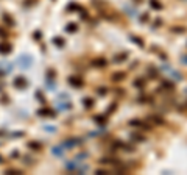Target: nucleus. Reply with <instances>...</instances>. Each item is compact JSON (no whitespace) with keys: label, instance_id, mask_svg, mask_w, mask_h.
I'll list each match as a JSON object with an SVG mask.
<instances>
[{"label":"nucleus","instance_id":"obj_1","mask_svg":"<svg viewBox=\"0 0 187 175\" xmlns=\"http://www.w3.org/2000/svg\"><path fill=\"white\" fill-rule=\"evenodd\" d=\"M58 108H61V110H70L72 108V105H70V102H69L66 94H62V96L58 98Z\"/></svg>","mask_w":187,"mask_h":175},{"label":"nucleus","instance_id":"obj_2","mask_svg":"<svg viewBox=\"0 0 187 175\" xmlns=\"http://www.w3.org/2000/svg\"><path fill=\"white\" fill-rule=\"evenodd\" d=\"M17 63H19V66L22 67V69H28V67L31 66V58L28 55H20Z\"/></svg>","mask_w":187,"mask_h":175},{"label":"nucleus","instance_id":"obj_3","mask_svg":"<svg viewBox=\"0 0 187 175\" xmlns=\"http://www.w3.org/2000/svg\"><path fill=\"white\" fill-rule=\"evenodd\" d=\"M130 125L131 127H137V128H145V130H150V125H147L144 120H139V119H133L130 120Z\"/></svg>","mask_w":187,"mask_h":175},{"label":"nucleus","instance_id":"obj_4","mask_svg":"<svg viewBox=\"0 0 187 175\" xmlns=\"http://www.w3.org/2000/svg\"><path fill=\"white\" fill-rule=\"evenodd\" d=\"M67 82H69L70 84H74L75 88H81V86H83V80L78 78V77H69V78H67Z\"/></svg>","mask_w":187,"mask_h":175},{"label":"nucleus","instance_id":"obj_5","mask_svg":"<svg viewBox=\"0 0 187 175\" xmlns=\"http://www.w3.org/2000/svg\"><path fill=\"white\" fill-rule=\"evenodd\" d=\"M78 167H80V164H78V161H69V163H66V169L67 170H78Z\"/></svg>","mask_w":187,"mask_h":175},{"label":"nucleus","instance_id":"obj_6","mask_svg":"<svg viewBox=\"0 0 187 175\" xmlns=\"http://www.w3.org/2000/svg\"><path fill=\"white\" fill-rule=\"evenodd\" d=\"M76 144H80V139H67V141L64 142V147H67V149H74Z\"/></svg>","mask_w":187,"mask_h":175},{"label":"nucleus","instance_id":"obj_7","mask_svg":"<svg viewBox=\"0 0 187 175\" xmlns=\"http://www.w3.org/2000/svg\"><path fill=\"white\" fill-rule=\"evenodd\" d=\"M92 64H94L95 67H104V66L108 64V61L104 60V58H97V60L92 61Z\"/></svg>","mask_w":187,"mask_h":175},{"label":"nucleus","instance_id":"obj_8","mask_svg":"<svg viewBox=\"0 0 187 175\" xmlns=\"http://www.w3.org/2000/svg\"><path fill=\"white\" fill-rule=\"evenodd\" d=\"M148 120H151V122L158 124V125H164V124H165V120H164V119H161L159 116H150V117H148Z\"/></svg>","mask_w":187,"mask_h":175},{"label":"nucleus","instance_id":"obj_9","mask_svg":"<svg viewBox=\"0 0 187 175\" xmlns=\"http://www.w3.org/2000/svg\"><path fill=\"white\" fill-rule=\"evenodd\" d=\"M64 150L66 149H62V147H53V149H52V153L55 155V156H62V155H64Z\"/></svg>","mask_w":187,"mask_h":175},{"label":"nucleus","instance_id":"obj_10","mask_svg":"<svg viewBox=\"0 0 187 175\" xmlns=\"http://www.w3.org/2000/svg\"><path fill=\"white\" fill-rule=\"evenodd\" d=\"M100 163H102V164H117V163H120V160H114V158H102V160H100Z\"/></svg>","mask_w":187,"mask_h":175},{"label":"nucleus","instance_id":"obj_11","mask_svg":"<svg viewBox=\"0 0 187 175\" xmlns=\"http://www.w3.org/2000/svg\"><path fill=\"white\" fill-rule=\"evenodd\" d=\"M83 105L86 106V108H92V106H94V98L84 97V98H83Z\"/></svg>","mask_w":187,"mask_h":175},{"label":"nucleus","instance_id":"obj_12","mask_svg":"<svg viewBox=\"0 0 187 175\" xmlns=\"http://www.w3.org/2000/svg\"><path fill=\"white\" fill-rule=\"evenodd\" d=\"M123 78H125V72H114V75H112L114 82H122Z\"/></svg>","mask_w":187,"mask_h":175},{"label":"nucleus","instance_id":"obj_13","mask_svg":"<svg viewBox=\"0 0 187 175\" xmlns=\"http://www.w3.org/2000/svg\"><path fill=\"white\" fill-rule=\"evenodd\" d=\"M130 136H131V139H133V141H137V142L145 141V136H142L140 133H133V134H130Z\"/></svg>","mask_w":187,"mask_h":175},{"label":"nucleus","instance_id":"obj_14","mask_svg":"<svg viewBox=\"0 0 187 175\" xmlns=\"http://www.w3.org/2000/svg\"><path fill=\"white\" fill-rule=\"evenodd\" d=\"M130 41L134 42V44H137V46H140V47H144V41H142V39H139L137 36H134V34H131V36H130Z\"/></svg>","mask_w":187,"mask_h":175},{"label":"nucleus","instance_id":"obj_15","mask_svg":"<svg viewBox=\"0 0 187 175\" xmlns=\"http://www.w3.org/2000/svg\"><path fill=\"white\" fill-rule=\"evenodd\" d=\"M128 58V53H122V55H117V56H114V63H123V60H126Z\"/></svg>","mask_w":187,"mask_h":175},{"label":"nucleus","instance_id":"obj_16","mask_svg":"<svg viewBox=\"0 0 187 175\" xmlns=\"http://www.w3.org/2000/svg\"><path fill=\"white\" fill-rule=\"evenodd\" d=\"M150 5H151V8H156V10H162L164 8L159 0H150Z\"/></svg>","mask_w":187,"mask_h":175},{"label":"nucleus","instance_id":"obj_17","mask_svg":"<svg viewBox=\"0 0 187 175\" xmlns=\"http://www.w3.org/2000/svg\"><path fill=\"white\" fill-rule=\"evenodd\" d=\"M134 86L137 88V89H142L145 86V80L144 78H137V80H134Z\"/></svg>","mask_w":187,"mask_h":175},{"label":"nucleus","instance_id":"obj_18","mask_svg":"<svg viewBox=\"0 0 187 175\" xmlns=\"http://www.w3.org/2000/svg\"><path fill=\"white\" fill-rule=\"evenodd\" d=\"M170 75L175 80H178V82H179V80H182V75L179 74V72H176V70H173V69H170Z\"/></svg>","mask_w":187,"mask_h":175},{"label":"nucleus","instance_id":"obj_19","mask_svg":"<svg viewBox=\"0 0 187 175\" xmlns=\"http://www.w3.org/2000/svg\"><path fill=\"white\" fill-rule=\"evenodd\" d=\"M16 84H17V86L20 84V88H25L27 86V82H25L24 77H19V78H16Z\"/></svg>","mask_w":187,"mask_h":175},{"label":"nucleus","instance_id":"obj_20","mask_svg":"<svg viewBox=\"0 0 187 175\" xmlns=\"http://www.w3.org/2000/svg\"><path fill=\"white\" fill-rule=\"evenodd\" d=\"M39 116H55V113H50V110H39V113H38Z\"/></svg>","mask_w":187,"mask_h":175},{"label":"nucleus","instance_id":"obj_21","mask_svg":"<svg viewBox=\"0 0 187 175\" xmlns=\"http://www.w3.org/2000/svg\"><path fill=\"white\" fill-rule=\"evenodd\" d=\"M94 119H95V120H97V122H98V125H103V124H106V119H104L103 116H95Z\"/></svg>","mask_w":187,"mask_h":175},{"label":"nucleus","instance_id":"obj_22","mask_svg":"<svg viewBox=\"0 0 187 175\" xmlns=\"http://www.w3.org/2000/svg\"><path fill=\"white\" fill-rule=\"evenodd\" d=\"M53 44H56V46L62 47V46H64V39H61V38H55V39H53Z\"/></svg>","mask_w":187,"mask_h":175},{"label":"nucleus","instance_id":"obj_23","mask_svg":"<svg viewBox=\"0 0 187 175\" xmlns=\"http://www.w3.org/2000/svg\"><path fill=\"white\" fill-rule=\"evenodd\" d=\"M10 52V46H5V44H0V53H8Z\"/></svg>","mask_w":187,"mask_h":175},{"label":"nucleus","instance_id":"obj_24","mask_svg":"<svg viewBox=\"0 0 187 175\" xmlns=\"http://www.w3.org/2000/svg\"><path fill=\"white\" fill-rule=\"evenodd\" d=\"M162 88H165V89H173V83H172V82H162Z\"/></svg>","mask_w":187,"mask_h":175},{"label":"nucleus","instance_id":"obj_25","mask_svg":"<svg viewBox=\"0 0 187 175\" xmlns=\"http://www.w3.org/2000/svg\"><path fill=\"white\" fill-rule=\"evenodd\" d=\"M66 30H67V31H72V33H74V31H76V25H75V24H70V25L66 27Z\"/></svg>","mask_w":187,"mask_h":175},{"label":"nucleus","instance_id":"obj_26","mask_svg":"<svg viewBox=\"0 0 187 175\" xmlns=\"http://www.w3.org/2000/svg\"><path fill=\"white\" fill-rule=\"evenodd\" d=\"M125 10H126V13H128L130 16H136V10H133V8H130V6H125Z\"/></svg>","mask_w":187,"mask_h":175},{"label":"nucleus","instance_id":"obj_27","mask_svg":"<svg viewBox=\"0 0 187 175\" xmlns=\"http://www.w3.org/2000/svg\"><path fill=\"white\" fill-rule=\"evenodd\" d=\"M28 145H30V147H34V150H39V149H41V144H39V142H30Z\"/></svg>","mask_w":187,"mask_h":175},{"label":"nucleus","instance_id":"obj_28","mask_svg":"<svg viewBox=\"0 0 187 175\" xmlns=\"http://www.w3.org/2000/svg\"><path fill=\"white\" fill-rule=\"evenodd\" d=\"M95 174H98V175H103V174H109V172H108V170H104V169H98V170H97V172H95Z\"/></svg>","mask_w":187,"mask_h":175},{"label":"nucleus","instance_id":"obj_29","mask_svg":"<svg viewBox=\"0 0 187 175\" xmlns=\"http://www.w3.org/2000/svg\"><path fill=\"white\" fill-rule=\"evenodd\" d=\"M181 61H182V64L187 66V55H181Z\"/></svg>","mask_w":187,"mask_h":175},{"label":"nucleus","instance_id":"obj_30","mask_svg":"<svg viewBox=\"0 0 187 175\" xmlns=\"http://www.w3.org/2000/svg\"><path fill=\"white\" fill-rule=\"evenodd\" d=\"M104 92H108V89H104V88H98V94H104Z\"/></svg>","mask_w":187,"mask_h":175},{"label":"nucleus","instance_id":"obj_31","mask_svg":"<svg viewBox=\"0 0 187 175\" xmlns=\"http://www.w3.org/2000/svg\"><path fill=\"white\" fill-rule=\"evenodd\" d=\"M86 156H88V153H80V155H78V160H84Z\"/></svg>","mask_w":187,"mask_h":175},{"label":"nucleus","instance_id":"obj_32","mask_svg":"<svg viewBox=\"0 0 187 175\" xmlns=\"http://www.w3.org/2000/svg\"><path fill=\"white\" fill-rule=\"evenodd\" d=\"M0 163H2V158H0Z\"/></svg>","mask_w":187,"mask_h":175}]
</instances>
